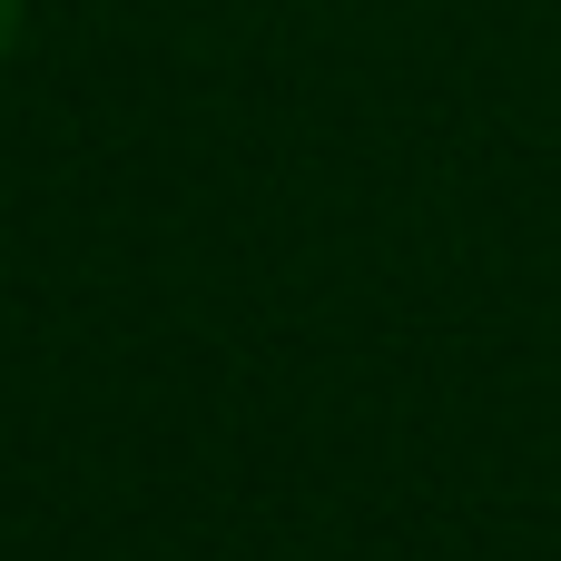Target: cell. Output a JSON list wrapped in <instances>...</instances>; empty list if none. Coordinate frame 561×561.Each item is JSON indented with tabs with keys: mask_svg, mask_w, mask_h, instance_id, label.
<instances>
[{
	"mask_svg": "<svg viewBox=\"0 0 561 561\" xmlns=\"http://www.w3.org/2000/svg\"><path fill=\"white\" fill-rule=\"evenodd\" d=\"M20 49V0H0V59Z\"/></svg>",
	"mask_w": 561,
	"mask_h": 561,
	"instance_id": "6da1fadb",
	"label": "cell"
}]
</instances>
